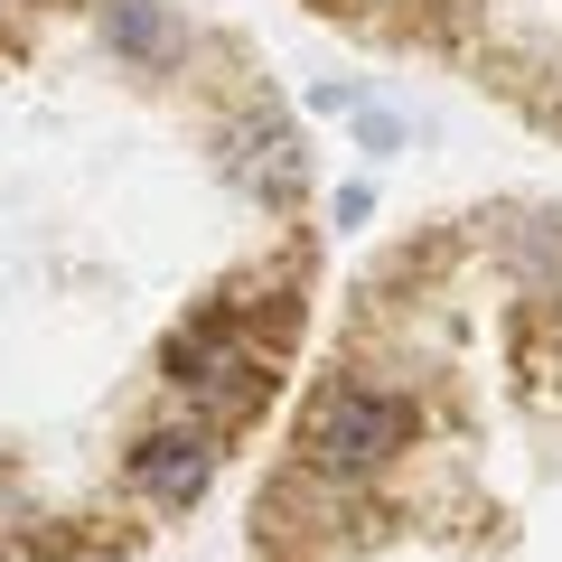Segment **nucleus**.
Returning <instances> with one entry per match:
<instances>
[{"label":"nucleus","mask_w":562,"mask_h":562,"mask_svg":"<svg viewBox=\"0 0 562 562\" xmlns=\"http://www.w3.org/2000/svg\"><path fill=\"white\" fill-rule=\"evenodd\" d=\"M413 450H422V394L394 366H366V357L328 366L301 394V413H291V469H310L338 497L384 487Z\"/></svg>","instance_id":"obj_1"},{"label":"nucleus","mask_w":562,"mask_h":562,"mask_svg":"<svg viewBox=\"0 0 562 562\" xmlns=\"http://www.w3.org/2000/svg\"><path fill=\"white\" fill-rule=\"evenodd\" d=\"M160 384H169V403L206 413L216 431H244L281 384V328L244 301H198L160 338Z\"/></svg>","instance_id":"obj_2"},{"label":"nucleus","mask_w":562,"mask_h":562,"mask_svg":"<svg viewBox=\"0 0 562 562\" xmlns=\"http://www.w3.org/2000/svg\"><path fill=\"white\" fill-rule=\"evenodd\" d=\"M225 460H235V431H216V422L188 413V403H160L150 422H132V441H122L113 469H122V497H132L140 516L188 525L225 487Z\"/></svg>","instance_id":"obj_3"},{"label":"nucleus","mask_w":562,"mask_h":562,"mask_svg":"<svg viewBox=\"0 0 562 562\" xmlns=\"http://www.w3.org/2000/svg\"><path fill=\"white\" fill-rule=\"evenodd\" d=\"M216 160H225V179H235L254 206H272V216H281V206H301V198H310V179H319L301 113H281L272 94L235 103V113L216 122Z\"/></svg>","instance_id":"obj_4"},{"label":"nucleus","mask_w":562,"mask_h":562,"mask_svg":"<svg viewBox=\"0 0 562 562\" xmlns=\"http://www.w3.org/2000/svg\"><path fill=\"white\" fill-rule=\"evenodd\" d=\"M94 47L122 76L169 85L198 57V20H188V0H94Z\"/></svg>","instance_id":"obj_5"},{"label":"nucleus","mask_w":562,"mask_h":562,"mask_svg":"<svg viewBox=\"0 0 562 562\" xmlns=\"http://www.w3.org/2000/svg\"><path fill=\"white\" fill-rule=\"evenodd\" d=\"M347 140H357L366 160H403V150H413V122H403L384 94H366L357 113H347Z\"/></svg>","instance_id":"obj_6"},{"label":"nucleus","mask_w":562,"mask_h":562,"mask_svg":"<svg viewBox=\"0 0 562 562\" xmlns=\"http://www.w3.org/2000/svg\"><path fill=\"white\" fill-rule=\"evenodd\" d=\"M375 225V179H338L328 188V235H366Z\"/></svg>","instance_id":"obj_7"},{"label":"nucleus","mask_w":562,"mask_h":562,"mask_svg":"<svg viewBox=\"0 0 562 562\" xmlns=\"http://www.w3.org/2000/svg\"><path fill=\"white\" fill-rule=\"evenodd\" d=\"M366 94H375V85H366V76H319V85H310L301 103H310V113H319V122H347V113H357Z\"/></svg>","instance_id":"obj_8"},{"label":"nucleus","mask_w":562,"mask_h":562,"mask_svg":"<svg viewBox=\"0 0 562 562\" xmlns=\"http://www.w3.org/2000/svg\"><path fill=\"white\" fill-rule=\"evenodd\" d=\"M20 10H29V0H0V29H10V20H20Z\"/></svg>","instance_id":"obj_9"},{"label":"nucleus","mask_w":562,"mask_h":562,"mask_svg":"<svg viewBox=\"0 0 562 562\" xmlns=\"http://www.w3.org/2000/svg\"><path fill=\"white\" fill-rule=\"evenodd\" d=\"M366 10H384V0H366Z\"/></svg>","instance_id":"obj_10"}]
</instances>
